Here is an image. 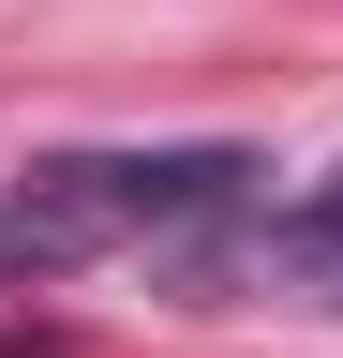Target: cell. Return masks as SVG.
Returning a JSON list of instances; mask_svg holds the SVG:
<instances>
[{"label": "cell", "mask_w": 343, "mask_h": 358, "mask_svg": "<svg viewBox=\"0 0 343 358\" xmlns=\"http://www.w3.org/2000/svg\"><path fill=\"white\" fill-rule=\"evenodd\" d=\"M269 254H284V268H314V284H343V164H328L314 194H298V209L269 224Z\"/></svg>", "instance_id": "cell-2"}, {"label": "cell", "mask_w": 343, "mask_h": 358, "mask_svg": "<svg viewBox=\"0 0 343 358\" xmlns=\"http://www.w3.org/2000/svg\"><path fill=\"white\" fill-rule=\"evenodd\" d=\"M254 209V150H45L0 179V284H75Z\"/></svg>", "instance_id": "cell-1"}]
</instances>
